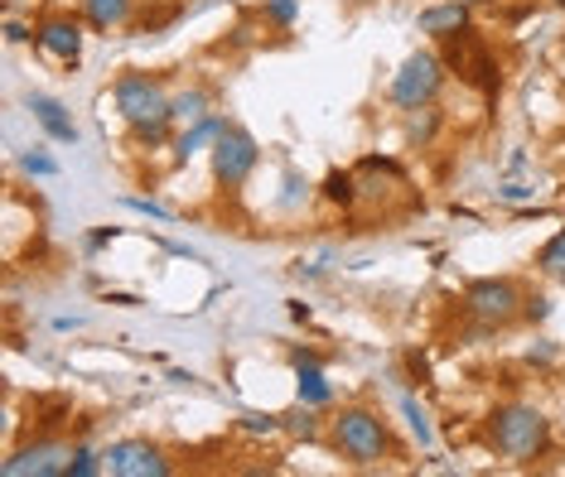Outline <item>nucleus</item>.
Masks as SVG:
<instances>
[{
	"mask_svg": "<svg viewBox=\"0 0 565 477\" xmlns=\"http://www.w3.org/2000/svg\"><path fill=\"white\" fill-rule=\"evenodd\" d=\"M170 97L164 93V77L160 73H140V68H126L117 83H111V101H117V116L126 121V131L140 150H160L174 140V111H170Z\"/></svg>",
	"mask_w": 565,
	"mask_h": 477,
	"instance_id": "nucleus-1",
	"label": "nucleus"
},
{
	"mask_svg": "<svg viewBox=\"0 0 565 477\" xmlns=\"http://www.w3.org/2000/svg\"><path fill=\"white\" fill-rule=\"evenodd\" d=\"M329 448L349 468H382V463L402 458V448L392 440V424L372 405H343L329 420Z\"/></svg>",
	"mask_w": 565,
	"mask_h": 477,
	"instance_id": "nucleus-2",
	"label": "nucleus"
},
{
	"mask_svg": "<svg viewBox=\"0 0 565 477\" xmlns=\"http://www.w3.org/2000/svg\"><path fill=\"white\" fill-rule=\"evenodd\" d=\"M483 440L508 463H536L551 448V420H546V410H536L526 401H503L488 410Z\"/></svg>",
	"mask_w": 565,
	"mask_h": 477,
	"instance_id": "nucleus-3",
	"label": "nucleus"
},
{
	"mask_svg": "<svg viewBox=\"0 0 565 477\" xmlns=\"http://www.w3.org/2000/svg\"><path fill=\"white\" fill-rule=\"evenodd\" d=\"M526 290L512 275H479L465 285V314L483 328H512L522 324Z\"/></svg>",
	"mask_w": 565,
	"mask_h": 477,
	"instance_id": "nucleus-4",
	"label": "nucleus"
},
{
	"mask_svg": "<svg viewBox=\"0 0 565 477\" xmlns=\"http://www.w3.org/2000/svg\"><path fill=\"white\" fill-rule=\"evenodd\" d=\"M209 164H213V184L223 193H242V184L256 174V164H262V145H256V135L247 126L227 121L223 135L213 140L209 150Z\"/></svg>",
	"mask_w": 565,
	"mask_h": 477,
	"instance_id": "nucleus-5",
	"label": "nucleus"
},
{
	"mask_svg": "<svg viewBox=\"0 0 565 477\" xmlns=\"http://www.w3.org/2000/svg\"><path fill=\"white\" fill-rule=\"evenodd\" d=\"M445 77H449V68H445V58L440 54H430V48H416L402 68L392 73V83H387V97L396 101L402 111H411V107H426V101H435L445 93Z\"/></svg>",
	"mask_w": 565,
	"mask_h": 477,
	"instance_id": "nucleus-6",
	"label": "nucleus"
},
{
	"mask_svg": "<svg viewBox=\"0 0 565 477\" xmlns=\"http://www.w3.org/2000/svg\"><path fill=\"white\" fill-rule=\"evenodd\" d=\"M102 468L111 477H170L174 458H170V448H160L150 440H117L102 448Z\"/></svg>",
	"mask_w": 565,
	"mask_h": 477,
	"instance_id": "nucleus-7",
	"label": "nucleus"
},
{
	"mask_svg": "<svg viewBox=\"0 0 565 477\" xmlns=\"http://www.w3.org/2000/svg\"><path fill=\"white\" fill-rule=\"evenodd\" d=\"M73 454H78V444L44 434V440L15 448V454L0 463V473H6V477H68Z\"/></svg>",
	"mask_w": 565,
	"mask_h": 477,
	"instance_id": "nucleus-8",
	"label": "nucleus"
},
{
	"mask_svg": "<svg viewBox=\"0 0 565 477\" xmlns=\"http://www.w3.org/2000/svg\"><path fill=\"white\" fill-rule=\"evenodd\" d=\"M34 44H40L49 58H58L63 68H78L83 63V15L49 10V15H40V24H34Z\"/></svg>",
	"mask_w": 565,
	"mask_h": 477,
	"instance_id": "nucleus-9",
	"label": "nucleus"
},
{
	"mask_svg": "<svg viewBox=\"0 0 565 477\" xmlns=\"http://www.w3.org/2000/svg\"><path fill=\"white\" fill-rule=\"evenodd\" d=\"M416 30L430 44H455V39L473 34V6H465V0H435V6L416 15Z\"/></svg>",
	"mask_w": 565,
	"mask_h": 477,
	"instance_id": "nucleus-10",
	"label": "nucleus"
},
{
	"mask_svg": "<svg viewBox=\"0 0 565 477\" xmlns=\"http://www.w3.org/2000/svg\"><path fill=\"white\" fill-rule=\"evenodd\" d=\"M223 126H227V116H217V111H209V116H203V121H194V126H179L174 140H170L174 170H184V164L194 160L199 150H213V140L223 135Z\"/></svg>",
	"mask_w": 565,
	"mask_h": 477,
	"instance_id": "nucleus-11",
	"label": "nucleus"
},
{
	"mask_svg": "<svg viewBox=\"0 0 565 477\" xmlns=\"http://www.w3.org/2000/svg\"><path fill=\"white\" fill-rule=\"evenodd\" d=\"M24 107L34 111V121L44 126V135H49V140H58V145H78V126H73V116H68V107H63L58 97L30 93V97H24Z\"/></svg>",
	"mask_w": 565,
	"mask_h": 477,
	"instance_id": "nucleus-12",
	"label": "nucleus"
},
{
	"mask_svg": "<svg viewBox=\"0 0 565 477\" xmlns=\"http://www.w3.org/2000/svg\"><path fill=\"white\" fill-rule=\"evenodd\" d=\"M136 10H140V0H78L83 24H87V30H97V34L126 30V24L136 20Z\"/></svg>",
	"mask_w": 565,
	"mask_h": 477,
	"instance_id": "nucleus-13",
	"label": "nucleus"
},
{
	"mask_svg": "<svg viewBox=\"0 0 565 477\" xmlns=\"http://www.w3.org/2000/svg\"><path fill=\"white\" fill-rule=\"evenodd\" d=\"M445 131V111L435 107V101H426V107H411L406 111V126H402V135H406V150H430L435 145V135Z\"/></svg>",
	"mask_w": 565,
	"mask_h": 477,
	"instance_id": "nucleus-14",
	"label": "nucleus"
},
{
	"mask_svg": "<svg viewBox=\"0 0 565 477\" xmlns=\"http://www.w3.org/2000/svg\"><path fill=\"white\" fill-rule=\"evenodd\" d=\"M170 111H174V126H194L213 111V93L203 83H194V87H184V93L170 97Z\"/></svg>",
	"mask_w": 565,
	"mask_h": 477,
	"instance_id": "nucleus-15",
	"label": "nucleus"
},
{
	"mask_svg": "<svg viewBox=\"0 0 565 477\" xmlns=\"http://www.w3.org/2000/svg\"><path fill=\"white\" fill-rule=\"evenodd\" d=\"M295 395H300V405H315V410H324L333 405V386L324 381V371H319V362H305V367H295Z\"/></svg>",
	"mask_w": 565,
	"mask_h": 477,
	"instance_id": "nucleus-16",
	"label": "nucleus"
},
{
	"mask_svg": "<svg viewBox=\"0 0 565 477\" xmlns=\"http://www.w3.org/2000/svg\"><path fill=\"white\" fill-rule=\"evenodd\" d=\"M286 434H295V440H305V444H319L324 440V420H319L315 405H300L286 415Z\"/></svg>",
	"mask_w": 565,
	"mask_h": 477,
	"instance_id": "nucleus-17",
	"label": "nucleus"
},
{
	"mask_svg": "<svg viewBox=\"0 0 565 477\" xmlns=\"http://www.w3.org/2000/svg\"><path fill=\"white\" fill-rule=\"evenodd\" d=\"M536 270H542L546 280H565V227L546 241L542 251H536Z\"/></svg>",
	"mask_w": 565,
	"mask_h": 477,
	"instance_id": "nucleus-18",
	"label": "nucleus"
},
{
	"mask_svg": "<svg viewBox=\"0 0 565 477\" xmlns=\"http://www.w3.org/2000/svg\"><path fill=\"white\" fill-rule=\"evenodd\" d=\"M402 415H406V424H411V434H416V444H420V448H435V424H430L426 405H420L416 395H406V401H402Z\"/></svg>",
	"mask_w": 565,
	"mask_h": 477,
	"instance_id": "nucleus-19",
	"label": "nucleus"
},
{
	"mask_svg": "<svg viewBox=\"0 0 565 477\" xmlns=\"http://www.w3.org/2000/svg\"><path fill=\"white\" fill-rule=\"evenodd\" d=\"M324 198L329 203H358V174H349V170H333V174H324Z\"/></svg>",
	"mask_w": 565,
	"mask_h": 477,
	"instance_id": "nucleus-20",
	"label": "nucleus"
},
{
	"mask_svg": "<svg viewBox=\"0 0 565 477\" xmlns=\"http://www.w3.org/2000/svg\"><path fill=\"white\" fill-rule=\"evenodd\" d=\"M262 20L276 24V30H290L300 20V0H262Z\"/></svg>",
	"mask_w": 565,
	"mask_h": 477,
	"instance_id": "nucleus-21",
	"label": "nucleus"
},
{
	"mask_svg": "<svg viewBox=\"0 0 565 477\" xmlns=\"http://www.w3.org/2000/svg\"><path fill=\"white\" fill-rule=\"evenodd\" d=\"M97 473H107L102 468V454L93 444H78V454H73V463H68V477H97Z\"/></svg>",
	"mask_w": 565,
	"mask_h": 477,
	"instance_id": "nucleus-22",
	"label": "nucleus"
},
{
	"mask_svg": "<svg viewBox=\"0 0 565 477\" xmlns=\"http://www.w3.org/2000/svg\"><path fill=\"white\" fill-rule=\"evenodd\" d=\"M237 424L247 434H286V415H256V410H247Z\"/></svg>",
	"mask_w": 565,
	"mask_h": 477,
	"instance_id": "nucleus-23",
	"label": "nucleus"
},
{
	"mask_svg": "<svg viewBox=\"0 0 565 477\" xmlns=\"http://www.w3.org/2000/svg\"><path fill=\"white\" fill-rule=\"evenodd\" d=\"M20 170H24V174H34V178H54V174H58V164L49 160L44 150H24V154H20Z\"/></svg>",
	"mask_w": 565,
	"mask_h": 477,
	"instance_id": "nucleus-24",
	"label": "nucleus"
},
{
	"mask_svg": "<svg viewBox=\"0 0 565 477\" xmlns=\"http://www.w3.org/2000/svg\"><path fill=\"white\" fill-rule=\"evenodd\" d=\"M546 318H551V300H546V294H526L522 324H546Z\"/></svg>",
	"mask_w": 565,
	"mask_h": 477,
	"instance_id": "nucleus-25",
	"label": "nucleus"
},
{
	"mask_svg": "<svg viewBox=\"0 0 565 477\" xmlns=\"http://www.w3.org/2000/svg\"><path fill=\"white\" fill-rule=\"evenodd\" d=\"M126 208H131V213H146V217H156V223H170V208H160V203H150V198H126Z\"/></svg>",
	"mask_w": 565,
	"mask_h": 477,
	"instance_id": "nucleus-26",
	"label": "nucleus"
},
{
	"mask_svg": "<svg viewBox=\"0 0 565 477\" xmlns=\"http://www.w3.org/2000/svg\"><path fill=\"white\" fill-rule=\"evenodd\" d=\"M526 362H532V367H551V362H556V343H536L532 353H526Z\"/></svg>",
	"mask_w": 565,
	"mask_h": 477,
	"instance_id": "nucleus-27",
	"label": "nucleus"
},
{
	"mask_svg": "<svg viewBox=\"0 0 565 477\" xmlns=\"http://www.w3.org/2000/svg\"><path fill=\"white\" fill-rule=\"evenodd\" d=\"M6 39H10V44H24V39H30V30H24L20 20H10V24H6Z\"/></svg>",
	"mask_w": 565,
	"mask_h": 477,
	"instance_id": "nucleus-28",
	"label": "nucleus"
},
{
	"mask_svg": "<svg viewBox=\"0 0 565 477\" xmlns=\"http://www.w3.org/2000/svg\"><path fill=\"white\" fill-rule=\"evenodd\" d=\"M503 198H508V203H522V198H532V188H526V184H508Z\"/></svg>",
	"mask_w": 565,
	"mask_h": 477,
	"instance_id": "nucleus-29",
	"label": "nucleus"
},
{
	"mask_svg": "<svg viewBox=\"0 0 565 477\" xmlns=\"http://www.w3.org/2000/svg\"><path fill=\"white\" fill-rule=\"evenodd\" d=\"M465 6H473V10H479V6H498V0H465Z\"/></svg>",
	"mask_w": 565,
	"mask_h": 477,
	"instance_id": "nucleus-30",
	"label": "nucleus"
},
{
	"mask_svg": "<svg viewBox=\"0 0 565 477\" xmlns=\"http://www.w3.org/2000/svg\"><path fill=\"white\" fill-rule=\"evenodd\" d=\"M546 6H556V10H565V0H546Z\"/></svg>",
	"mask_w": 565,
	"mask_h": 477,
	"instance_id": "nucleus-31",
	"label": "nucleus"
}]
</instances>
